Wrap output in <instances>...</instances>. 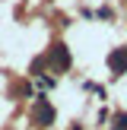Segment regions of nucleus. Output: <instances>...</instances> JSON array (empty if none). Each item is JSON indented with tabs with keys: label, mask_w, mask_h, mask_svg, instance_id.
<instances>
[{
	"label": "nucleus",
	"mask_w": 127,
	"mask_h": 130,
	"mask_svg": "<svg viewBox=\"0 0 127 130\" xmlns=\"http://www.w3.org/2000/svg\"><path fill=\"white\" fill-rule=\"evenodd\" d=\"M32 121H35L38 127H51V124H54V108H51V102L38 99L35 108H32Z\"/></svg>",
	"instance_id": "nucleus-1"
},
{
	"label": "nucleus",
	"mask_w": 127,
	"mask_h": 130,
	"mask_svg": "<svg viewBox=\"0 0 127 130\" xmlns=\"http://www.w3.org/2000/svg\"><path fill=\"white\" fill-rule=\"evenodd\" d=\"M48 60L54 63V70H67L70 67V54H67V48H64V44H54V48H51V54H48Z\"/></svg>",
	"instance_id": "nucleus-3"
},
{
	"label": "nucleus",
	"mask_w": 127,
	"mask_h": 130,
	"mask_svg": "<svg viewBox=\"0 0 127 130\" xmlns=\"http://www.w3.org/2000/svg\"><path fill=\"white\" fill-rule=\"evenodd\" d=\"M114 130H127V114H118V127Z\"/></svg>",
	"instance_id": "nucleus-4"
},
{
	"label": "nucleus",
	"mask_w": 127,
	"mask_h": 130,
	"mask_svg": "<svg viewBox=\"0 0 127 130\" xmlns=\"http://www.w3.org/2000/svg\"><path fill=\"white\" fill-rule=\"evenodd\" d=\"M108 67H111L114 76L127 73V48H114L111 54H108Z\"/></svg>",
	"instance_id": "nucleus-2"
}]
</instances>
